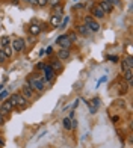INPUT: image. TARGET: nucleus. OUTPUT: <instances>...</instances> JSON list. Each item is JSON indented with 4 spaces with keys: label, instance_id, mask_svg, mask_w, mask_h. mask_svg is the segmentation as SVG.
Masks as SVG:
<instances>
[{
    "label": "nucleus",
    "instance_id": "obj_1",
    "mask_svg": "<svg viewBox=\"0 0 133 148\" xmlns=\"http://www.w3.org/2000/svg\"><path fill=\"white\" fill-rule=\"evenodd\" d=\"M47 83H49V82H47V80H45L44 77H43V79L30 77V79L27 80V85H29L35 92H38V94H43V92L45 91V85H47Z\"/></svg>",
    "mask_w": 133,
    "mask_h": 148
},
{
    "label": "nucleus",
    "instance_id": "obj_2",
    "mask_svg": "<svg viewBox=\"0 0 133 148\" xmlns=\"http://www.w3.org/2000/svg\"><path fill=\"white\" fill-rule=\"evenodd\" d=\"M83 24L88 27L89 30H91V33H95V32H98L100 30V23H98V20H95V18H92L91 15H86L85 18H83Z\"/></svg>",
    "mask_w": 133,
    "mask_h": 148
},
{
    "label": "nucleus",
    "instance_id": "obj_3",
    "mask_svg": "<svg viewBox=\"0 0 133 148\" xmlns=\"http://www.w3.org/2000/svg\"><path fill=\"white\" fill-rule=\"evenodd\" d=\"M14 98H15V103H17V107L18 109H26V107H29V100L26 98L21 92H15L14 94Z\"/></svg>",
    "mask_w": 133,
    "mask_h": 148
},
{
    "label": "nucleus",
    "instance_id": "obj_4",
    "mask_svg": "<svg viewBox=\"0 0 133 148\" xmlns=\"http://www.w3.org/2000/svg\"><path fill=\"white\" fill-rule=\"evenodd\" d=\"M15 107L12 106V103H11V100L9 98H6L5 101L2 103V107H0V113H2V115L5 116V118H8L9 115H11V112L14 110Z\"/></svg>",
    "mask_w": 133,
    "mask_h": 148
},
{
    "label": "nucleus",
    "instance_id": "obj_5",
    "mask_svg": "<svg viewBox=\"0 0 133 148\" xmlns=\"http://www.w3.org/2000/svg\"><path fill=\"white\" fill-rule=\"evenodd\" d=\"M43 71H44V79L47 80V82H53V80L56 79V73H55V70L50 66V64H45V65L43 66Z\"/></svg>",
    "mask_w": 133,
    "mask_h": 148
},
{
    "label": "nucleus",
    "instance_id": "obj_6",
    "mask_svg": "<svg viewBox=\"0 0 133 148\" xmlns=\"http://www.w3.org/2000/svg\"><path fill=\"white\" fill-rule=\"evenodd\" d=\"M56 44L61 47V49H71V45H73V42L70 41V38H68V35H66V33L56 38Z\"/></svg>",
    "mask_w": 133,
    "mask_h": 148
},
{
    "label": "nucleus",
    "instance_id": "obj_7",
    "mask_svg": "<svg viewBox=\"0 0 133 148\" xmlns=\"http://www.w3.org/2000/svg\"><path fill=\"white\" fill-rule=\"evenodd\" d=\"M11 47H12V50H14V51L21 53L24 50V47H26V42H24L23 38H14V41L11 42Z\"/></svg>",
    "mask_w": 133,
    "mask_h": 148
},
{
    "label": "nucleus",
    "instance_id": "obj_8",
    "mask_svg": "<svg viewBox=\"0 0 133 148\" xmlns=\"http://www.w3.org/2000/svg\"><path fill=\"white\" fill-rule=\"evenodd\" d=\"M91 17L95 18V20H103L106 17V14L103 12V9L100 8L98 5H95V6H92V9H91Z\"/></svg>",
    "mask_w": 133,
    "mask_h": 148
},
{
    "label": "nucleus",
    "instance_id": "obj_9",
    "mask_svg": "<svg viewBox=\"0 0 133 148\" xmlns=\"http://www.w3.org/2000/svg\"><path fill=\"white\" fill-rule=\"evenodd\" d=\"M21 94H23V95L27 98V100H35V94H36V92L33 91L29 85H24V86H21Z\"/></svg>",
    "mask_w": 133,
    "mask_h": 148
},
{
    "label": "nucleus",
    "instance_id": "obj_10",
    "mask_svg": "<svg viewBox=\"0 0 133 148\" xmlns=\"http://www.w3.org/2000/svg\"><path fill=\"white\" fill-rule=\"evenodd\" d=\"M56 58H58L59 60H66V59H70V58H71L70 49H59L58 53H56Z\"/></svg>",
    "mask_w": 133,
    "mask_h": 148
},
{
    "label": "nucleus",
    "instance_id": "obj_11",
    "mask_svg": "<svg viewBox=\"0 0 133 148\" xmlns=\"http://www.w3.org/2000/svg\"><path fill=\"white\" fill-rule=\"evenodd\" d=\"M86 104L89 106V112L91 113H95L98 110V106H100V98L98 97H94L91 101H86Z\"/></svg>",
    "mask_w": 133,
    "mask_h": 148
},
{
    "label": "nucleus",
    "instance_id": "obj_12",
    "mask_svg": "<svg viewBox=\"0 0 133 148\" xmlns=\"http://www.w3.org/2000/svg\"><path fill=\"white\" fill-rule=\"evenodd\" d=\"M41 30H43V27H41V24H39V23H32V24H29V33H30L32 36L39 35V33H41Z\"/></svg>",
    "mask_w": 133,
    "mask_h": 148
},
{
    "label": "nucleus",
    "instance_id": "obj_13",
    "mask_svg": "<svg viewBox=\"0 0 133 148\" xmlns=\"http://www.w3.org/2000/svg\"><path fill=\"white\" fill-rule=\"evenodd\" d=\"M121 70H123V71H125V70H133V58H132V56H127L125 59H123Z\"/></svg>",
    "mask_w": 133,
    "mask_h": 148
},
{
    "label": "nucleus",
    "instance_id": "obj_14",
    "mask_svg": "<svg viewBox=\"0 0 133 148\" xmlns=\"http://www.w3.org/2000/svg\"><path fill=\"white\" fill-rule=\"evenodd\" d=\"M98 6L103 9V12H104V14H110V12H112V9H114V6H112V5H109L108 2H104V0H100V2H98Z\"/></svg>",
    "mask_w": 133,
    "mask_h": 148
},
{
    "label": "nucleus",
    "instance_id": "obj_15",
    "mask_svg": "<svg viewBox=\"0 0 133 148\" xmlns=\"http://www.w3.org/2000/svg\"><path fill=\"white\" fill-rule=\"evenodd\" d=\"M123 79L129 83V86L133 85V70H125L123 71Z\"/></svg>",
    "mask_w": 133,
    "mask_h": 148
},
{
    "label": "nucleus",
    "instance_id": "obj_16",
    "mask_svg": "<svg viewBox=\"0 0 133 148\" xmlns=\"http://www.w3.org/2000/svg\"><path fill=\"white\" fill-rule=\"evenodd\" d=\"M50 66L55 70V73H59V71L62 70V60H59L58 58H55V59L50 62Z\"/></svg>",
    "mask_w": 133,
    "mask_h": 148
},
{
    "label": "nucleus",
    "instance_id": "obj_17",
    "mask_svg": "<svg viewBox=\"0 0 133 148\" xmlns=\"http://www.w3.org/2000/svg\"><path fill=\"white\" fill-rule=\"evenodd\" d=\"M61 21H62V17H59V15H51L50 20H49V24L51 26V27H59Z\"/></svg>",
    "mask_w": 133,
    "mask_h": 148
},
{
    "label": "nucleus",
    "instance_id": "obj_18",
    "mask_svg": "<svg viewBox=\"0 0 133 148\" xmlns=\"http://www.w3.org/2000/svg\"><path fill=\"white\" fill-rule=\"evenodd\" d=\"M118 86H119V88H118V92H119V94H123V95H124V94L129 91V88H130L129 83H125V80H124V79L118 83Z\"/></svg>",
    "mask_w": 133,
    "mask_h": 148
},
{
    "label": "nucleus",
    "instance_id": "obj_19",
    "mask_svg": "<svg viewBox=\"0 0 133 148\" xmlns=\"http://www.w3.org/2000/svg\"><path fill=\"white\" fill-rule=\"evenodd\" d=\"M77 32L80 33L82 36H88L89 33H91V30H89L88 27H86L85 24H77Z\"/></svg>",
    "mask_w": 133,
    "mask_h": 148
},
{
    "label": "nucleus",
    "instance_id": "obj_20",
    "mask_svg": "<svg viewBox=\"0 0 133 148\" xmlns=\"http://www.w3.org/2000/svg\"><path fill=\"white\" fill-rule=\"evenodd\" d=\"M62 14H64V3L58 5L56 8H53V14H51V15H59V17H62Z\"/></svg>",
    "mask_w": 133,
    "mask_h": 148
},
{
    "label": "nucleus",
    "instance_id": "obj_21",
    "mask_svg": "<svg viewBox=\"0 0 133 148\" xmlns=\"http://www.w3.org/2000/svg\"><path fill=\"white\" fill-rule=\"evenodd\" d=\"M2 50H3V53H5L6 59L12 58V55H14V50H12V47H11V45H8V47H2Z\"/></svg>",
    "mask_w": 133,
    "mask_h": 148
},
{
    "label": "nucleus",
    "instance_id": "obj_22",
    "mask_svg": "<svg viewBox=\"0 0 133 148\" xmlns=\"http://www.w3.org/2000/svg\"><path fill=\"white\" fill-rule=\"evenodd\" d=\"M0 44H2V47H8V45H11V39H9V36H2V38H0Z\"/></svg>",
    "mask_w": 133,
    "mask_h": 148
},
{
    "label": "nucleus",
    "instance_id": "obj_23",
    "mask_svg": "<svg viewBox=\"0 0 133 148\" xmlns=\"http://www.w3.org/2000/svg\"><path fill=\"white\" fill-rule=\"evenodd\" d=\"M62 125H64V129H66V130H71V118H64V121H62Z\"/></svg>",
    "mask_w": 133,
    "mask_h": 148
},
{
    "label": "nucleus",
    "instance_id": "obj_24",
    "mask_svg": "<svg viewBox=\"0 0 133 148\" xmlns=\"http://www.w3.org/2000/svg\"><path fill=\"white\" fill-rule=\"evenodd\" d=\"M62 3V0H49V5L47 6H50V8H56L58 5H61Z\"/></svg>",
    "mask_w": 133,
    "mask_h": 148
},
{
    "label": "nucleus",
    "instance_id": "obj_25",
    "mask_svg": "<svg viewBox=\"0 0 133 148\" xmlns=\"http://www.w3.org/2000/svg\"><path fill=\"white\" fill-rule=\"evenodd\" d=\"M49 5V0H36V6L38 8H45Z\"/></svg>",
    "mask_w": 133,
    "mask_h": 148
},
{
    "label": "nucleus",
    "instance_id": "obj_26",
    "mask_svg": "<svg viewBox=\"0 0 133 148\" xmlns=\"http://www.w3.org/2000/svg\"><path fill=\"white\" fill-rule=\"evenodd\" d=\"M66 35H68V38H70L71 42H76V41H77V33H76V32H70V33H66Z\"/></svg>",
    "mask_w": 133,
    "mask_h": 148
},
{
    "label": "nucleus",
    "instance_id": "obj_27",
    "mask_svg": "<svg viewBox=\"0 0 133 148\" xmlns=\"http://www.w3.org/2000/svg\"><path fill=\"white\" fill-rule=\"evenodd\" d=\"M83 8H86V2H82V3H76L74 6H73V9H83Z\"/></svg>",
    "mask_w": 133,
    "mask_h": 148
},
{
    "label": "nucleus",
    "instance_id": "obj_28",
    "mask_svg": "<svg viewBox=\"0 0 133 148\" xmlns=\"http://www.w3.org/2000/svg\"><path fill=\"white\" fill-rule=\"evenodd\" d=\"M68 21H70V18H68V17H65V18H64V21H61V24H59V26H61V27H66Z\"/></svg>",
    "mask_w": 133,
    "mask_h": 148
},
{
    "label": "nucleus",
    "instance_id": "obj_29",
    "mask_svg": "<svg viewBox=\"0 0 133 148\" xmlns=\"http://www.w3.org/2000/svg\"><path fill=\"white\" fill-rule=\"evenodd\" d=\"M3 62H6V56H5L3 50H0V64H3Z\"/></svg>",
    "mask_w": 133,
    "mask_h": 148
},
{
    "label": "nucleus",
    "instance_id": "obj_30",
    "mask_svg": "<svg viewBox=\"0 0 133 148\" xmlns=\"http://www.w3.org/2000/svg\"><path fill=\"white\" fill-rule=\"evenodd\" d=\"M104 2H108L109 5L114 6V5H118V3H119V0H104Z\"/></svg>",
    "mask_w": 133,
    "mask_h": 148
},
{
    "label": "nucleus",
    "instance_id": "obj_31",
    "mask_svg": "<svg viewBox=\"0 0 133 148\" xmlns=\"http://www.w3.org/2000/svg\"><path fill=\"white\" fill-rule=\"evenodd\" d=\"M27 5H30V6H36V0H24Z\"/></svg>",
    "mask_w": 133,
    "mask_h": 148
},
{
    "label": "nucleus",
    "instance_id": "obj_32",
    "mask_svg": "<svg viewBox=\"0 0 133 148\" xmlns=\"http://www.w3.org/2000/svg\"><path fill=\"white\" fill-rule=\"evenodd\" d=\"M45 53H47V55H51V53H53V47H51V45H49L47 49H45Z\"/></svg>",
    "mask_w": 133,
    "mask_h": 148
},
{
    "label": "nucleus",
    "instance_id": "obj_33",
    "mask_svg": "<svg viewBox=\"0 0 133 148\" xmlns=\"http://www.w3.org/2000/svg\"><path fill=\"white\" fill-rule=\"evenodd\" d=\"M5 97H8V91H2V92H0V98H5Z\"/></svg>",
    "mask_w": 133,
    "mask_h": 148
},
{
    "label": "nucleus",
    "instance_id": "obj_34",
    "mask_svg": "<svg viewBox=\"0 0 133 148\" xmlns=\"http://www.w3.org/2000/svg\"><path fill=\"white\" fill-rule=\"evenodd\" d=\"M108 59H109V60H112V62H118V56H109Z\"/></svg>",
    "mask_w": 133,
    "mask_h": 148
},
{
    "label": "nucleus",
    "instance_id": "obj_35",
    "mask_svg": "<svg viewBox=\"0 0 133 148\" xmlns=\"http://www.w3.org/2000/svg\"><path fill=\"white\" fill-rule=\"evenodd\" d=\"M3 124H5V116L0 113V125H3Z\"/></svg>",
    "mask_w": 133,
    "mask_h": 148
},
{
    "label": "nucleus",
    "instance_id": "obj_36",
    "mask_svg": "<svg viewBox=\"0 0 133 148\" xmlns=\"http://www.w3.org/2000/svg\"><path fill=\"white\" fill-rule=\"evenodd\" d=\"M3 145H5V140H3L2 138H0V147H3Z\"/></svg>",
    "mask_w": 133,
    "mask_h": 148
},
{
    "label": "nucleus",
    "instance_id": "obj_37",
    "mask_svg": "<svg viewBox=\"0 0 133 148\" xmlns=\"http://www.w3.org/2000/svg\"><path fill=\"white\" fill-rule=\"evenodd\" d=\"M12 3H14V5H18V3H20V0H12Z\"/></svg>",
    "mask_w": 133,
    "mask_h": 148
},
{
    "label": "nucleus",
    "instance_id": "obj_38",
    "mask_svg": "<svg viewBox=\"0 0 133 148\" xmlns=\"http://www.w3.org/2000/svg\"><path fill=\"white\" fill-rule=\"evenodd\" d=\"M0 89H2V86H0Z\"/></svg>",
    "mask_w": 133,
    "mask_h": 148
}]
</instances>
